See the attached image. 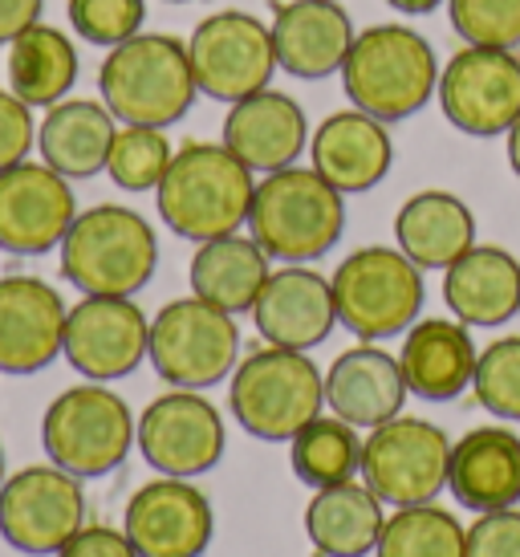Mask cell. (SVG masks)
Segmentation results:
<instances>
[{
	"label": "cell",
	"instance_id": "1",
	"mask_svg": "<svg viewBox=\"0 0 520 557\" xmlns=\"http://www.w3.org/2000/svg\"><path fill=\"white\" fill-rule=\"evenodd\" d=\"M257 196V171H248L224 143H184L171 159L154 208L175 236L191 245L240 233Z\"/></svg>",
	"mask_w": 520,
	"mask_h": 557
},
{
	"label": "cell",
	"instance_id": "2",
	"mask_svg": "<svg viewBox=\"0 0 520 557\" xmlns=\"http://www.w3.org/2000/svg\"><path fill=\"white\" fill-rule=\"evenodd\" d=\"M98 98L126 126H175L199 98L187 41L143 29L107 49L98 65Z\"/></svg>",
	"mask_w": 520,
	"mask_h": 557
},
{
	"label": "cell",
	"instance_id": "3",
	"mask_svg": "<svg viewBox=\"0 0 520 557\" xmlns=\"http://www.w3.org/2000/svg\"><path fill=\"white\" fill-rule=\"evenodd\" d=\"M248 233L276 264H313L346 233V196L313 168H281L257 180Z\"/></svg>",
	"mask_w": 520,
	"mask_h": 557
},
{
	"label": "cell",
	"instance_id": "4",
	"mask_svg": "<svg viewBox=\"0 0 520 557\" xmlns=\"http://www.w3.org/2000/svg\"><path fill=\"white\" fill-rule=\"evenodd\" d=\"M439 58L414 25H370L354 37L342 65V86L350 107L379 123H407L439 90Z\"/></svg>",
	"mask_w": 520,
	"mask_h": 557
},
{
	"label": "cell",
	"instance_id": "5",
	"mask_svg": "<svg viewBox=\"0 0 520 557\" xmlns=\"http://www.w3.org/2000/svg\"><path fill=\"white\" fill-rule=\"evenodd\" d=\"M62 277L94 297H135L159 264L151 220L126 203H94L77 212L62 248Z\"/></svg>",
	"mask_w": 520,
	"mask_h": 557
},
{
	"label": "cell",
	"instance_id": "6",
	"mask_svg": "<svg viewBox=\"0 0 520 557\" xmlns=\"http://www.w3.org/2000/svg\"><path fill=\"white\" fill-rule=\"evenodd\" d=\"M236 423L260 444H289L325 407V374L306 350L264 346L236 362L228 379Z\"/></svg>",
	"mask_w": 520,
	"mask_h": 557
},
{
	"label": "cell",
	"instance_id": "7",
	"mask_svg": "<svg viewBox=\"0 0 520 557\" xmlns=\"http://www.w3.org/2000/svg\"><path fill=\"white\" fill-rule=\"evenodd\" d=\"M334 306L337 325H346L354 338L386 342L403 338L423 313V269L403 248L367 245L354 248L334 269Z\"/></svg>",
	"mask_w": 520,
	"mask_h": 557
},
{
	"label": "cell",
	"instance_id": "8",
	"mask_svg": "<svg viewBox=\"0 0 520 557\" xmlns=\"http://www.w3.org/2000/svg\"><path fill=\"white\" fill-rule=\"evenodd\" d=\"M138 419L131 416L123 395L107 383H77L62 391L41 416V448L58 468L77 480H98L123 468L135 448Z\"/></svg>",
	"mask_w": 520,
	"mask_h": 557
},
{
	"label": "cell",
	"instance_id": "9",
	"mask_svg": "<svg viewBox=\"0 0 520 557\" xmlns=\"http://www.w3.org/2000/svg\"><path fill=\"white\" fill-rule=\"evenodd\" d=\"M147 362L168 387L179 391H208L215 383H224L240 362L236 313L220 310L196 294L168 301L151 318Z\"/></svg>",
	"mask_w": 520,
	"mask_h": 557
},
{
	"label": "cell",
	"instance_id": "10",
	"mask_svg": "<svg viewBox=\"0 0 520 557\" xmlns=\"http://www.w3.org/2000/svg\"><path fill=\"white\" fill-rule=\"evenodd\" d=\"M451 468V440L439 423L419 416H395L370 428L362 440L358 476L391 509L439 500Z\"/></svg>",
	"mask_w": 520,
	"mask_h": 557
},
{
	"label": "cell",
	"instance_id": "11",
	"mask_svg": "<svg viewBox=\"0 0 520 557\" xmlns=\"http://www.w3.org/2000/svg\"><path fill=\"white\" fill-rule=\"evenodd\" d=\"M191 70H196L199 94L212 102H240L248 94L273 86L276 49L269 21L245 13V9H220L203 16L187 37Z\"/></svg>",
	"mask_w": 520,
	"mask_h": 557
},
{
	"label": "cell",
	"instance_id": "12",
	"mask_svg": "<svg viewBox=\"0 0 520 557\" xmlns=\"http://www.w3.org/2000/svg\"><path fill=\"white\" fill-rule=\"evenodd\" d=\"M439 110L459 135L496 139L520 119V49L463 46L439 70Z\"/></svg>",
	"mask_w": 520,
	"mask_h": 557
},
{
	"label": "cell",
	"instance_id": "13",
	"mask_svg": "<svg viewBox=\"0 0 520 557\" xmlns=\"http://www.w3.org/2000/svg\"><path fill=\"white\" fill-rule=\"evenodd\" d=\"M135 448L159 476L196 480L224 460V416L215 411L212 399H203V391L171 387L138 416Z\"/></svg>",
	"mask_w": 520,
	"mask_h": 557
},
{
	"label": "cell",
	"instance_id": "14",
	"mask_svg": "<svg viewBox=\"0 0 520 557\" xmlns=\"http://www.w3.org/2000/svg\"><path fill=\"white\" fill-rule=\"evenodd\" d=\"M86 525V493L74 472L29 465L13 472L0 488V537L29 557L58 554Z\"/></svg>",
	"mask_w": 520,
	"mask_h": 557
},
{
	"label": "cell",
	"instance_id": "15",
	"mask_svg": "<svg viewBox=\"0 0 520 557\" xmlns=\"http://www.w3.org/2000/svg\"><path fill=\"white\" fill-rule=\"evenodd\" d=\"M151 318L138 310L135 297L82 294L65 318L62 358L90 383H119L147 362Z\"/></svg>",
	"mask_w": 520,
	"mask_h": 557
},
{
	"label": "cell",
	"instance_id": "16",
	"mask_svg": "<svg viewBox=\"0 0 520 557\" xmlns=\"http://www.w3.org/2000/svg\"><path fill=\"white\" fill-rule=\"evenodd\" d=\"M77 220L74 180L49 163H16L0 171V248L13 257H41L62 248Z\"/></svg>",
	"mask_w": 520,
	"mask_h": 557
},
{
	"label": "cell",
	"instance_id": "17",
	"mask_svg": "<svg viewBox=\"0 0 520 557\" xmlns=\"http://www.w3.org/2000/svg\"><path fill=\"white\" fill-rule=\"evenodd\" d=\"M123 529L138 557H203L215 537V509L191 480H147L123 512Z\"/></svg>",
	"mask_w": 520,
	"mask_h": 557
},
{
	"label": "cell",
	"instance_id": "18",
	"mask_svg": "<svg viewBox=\"0 0 520 557\" xmlns=\"http://www.w3.org/2000/svg\"><path fill=\"white\" fill-rule=\"evenodd\" d=\"M70 306L41 277H0V374H37L62 358Z\"/></svg>",
	"mask_w": 520,
	"mask_h": 557
},
{
	"label": "cell",
	"instance_id": "19",
	"mask_svg": "<svg viewBox=\"0 0 520 557\" xmlns=\"http://www.w3.org/2000/svg\"><path fill=\"white\" fill-rule=\"evenodd\" d=\"M257 334L269 346L285 350H313L322 346L337 325L334 285L313 264H281L269 273L252 306Z\"/></svg>",
	"mask_w": 520,
	"mask_h": 557
},
{
	"label": "cell",
	"instance_id": "20",
	"mask_svg": "<svg viewBox=\"0 0 520 557\" xmlns=\"http://www.w3.org/2000/svg\"><path fill=\"white\" fill-rule=\"evenodd\" d=\"M220 143L248 171L269 175V171L293 168L309 151V119L293 94L264 86V90L232 102L224 114Z\"/></svg>",
	"mask_w": 520,
	"mask_h": 557
},
{
	"label": "cell",
	"instance_id": "21",
	"mask_svg": "<svg viewBox=\"0 0 520 557\" xmlns=\"http://www.w3.org/2000/svg\"><path fill=\"white\" fill-rule=\"evenodd\" d=\"M273 49L276 70H285L289 78L322 82L342 74V65L350 58L354 29L350 13L330 0H285L273 4Z\"/></svg>",
	"mask_w": 520,
	"mask_h": 557
},
{
	"label": "cell",
	"instance_id": "22",
	"mask_svg": "<svg viewBox=\"0 0 520 557\" xmlns=\"http://www.w3.org/2000/svg\"><path fill=\"white\" fill-rule=\"evenodd\" d=\"M391 163H395V143L386 123L358 107L325 114L309 135V168L330 180L342 196L379 187L391 175Z\"/></svg>",
	"mask_w": 520,
	"mask_h": 557
},
{
	"label": "cell",
	"instance_id": "23",
	"mask_svg": "<svg viewBox=\"0 0 520 557\" xmlns=\"http://www.w3.org/2000/svg\"><path fill=\"white\" fill-rule=\"evenodd\" d=\"M480 346L472 342V325L456 318H419L403 334L398 367L407 391L423 403H451L472 391Z\"/></svg>",
	"mask_w": 520,
	"mask_h": 557
},
{
	"label": "cell",
	"instance_id": "24",
	"mask_svg": "<svg viewBox=\"0 0 520 557\" xmlns=\"http://www.w3.org/2000/svg\"><path fill=\"white\" fill-rule=\"evenodd\" d=\"M407 395L411 391H407L398 355L383 350L379 342H358L350 350H342L325 371V407L367 432L403 416Z\"/></svg>",
	"mask_w": 520,
	"mask_h": 557
},
{
	"label": "cell",
	"instance_id": "25",
	"mask_svg": "<svg viewBox=\"0 0 520 557\" xmlns=\"http://www.w3.org/2000/svg\"><path fill=\"white\" fill-rule=\"evenodd\" d=\"M447 488L472 512H500L520 505V435L505 423L472 428L451 444Z\"/></svg>",
	"mask_w": 520,
	"mask_h": 557
},
{
	"label": "cell",
	"instance_id": "26",
	"mask_svg": "<svg viewBox=\"0 0 520 557\" xmlns=\"http://www.w3.org/2000/svg\"><path fill=\"white\" fill-rule=\"evenodd\" d=\"M444 306L472 330L512 322L520 313V261L500 245H472L444 269Z\"/></svg>",
	"mask_w": 520,
	"mask_h": 557
},
{
	"label": "cell",
	"instance_id": "27",
	"mask_svg": "<svg viewBox=\"0 0 520 557\" xmlns=\"http://www.w3.org/2000/svg\"><path fill=\"white\" fill-rule=\"evenodd\" d=\"M119 119L102 98H62L37 123V151L41 163L62 171L65 180H94L107 171L110 143L119 135Z\"/></svg>",
	"mask_w": 520,
	"mask_h": 557
},
{
	"label": "cell",
	"instance_id": "28",
	"mask_svg": "<svg viewBox=\"0 0 520 557\" xmlns=\"http://www.w3.org/2000/svg\"><path fill=\"white\" fill-rule=\"evenodd\" d=\"M395 245L411 257L423 273L456 264L475 245V216L456 191L428 187L414 191L395 216Z\"/></svg>",
	"mask_w": 520,
	"mask_h": 557
},
{
	"label": "cell",
	"instance_id": "29",
	"mask_svg": "<svg viewBox=\"0 0 520 557\" xmlns=\"http://www.w3.org/2000/svg\"><path fill=\"white\" fill-rule=\"evenodd\" d=\"M269 273H273V257L252 240V233H228L196 245L187 281H191V294L220 310L252 313Z\"/></svg>",
	"mask_w": 520,
	"mask_h": 557
},
{
	"label": "cell",
	"instance_id": "30",
	"mask_svg": "<svg viewBox=\"0 0 520 557\" xmlns=\"http://www.w3.org/2000/svg\"><path fill=\"white\" fill-rule=\"evenodd\" d=\"M383 500L358 480L313 488L306 509V537L322 557H367L383 537Z\"/></svg>",
	"mask_w": 520,
	"mask_h": 557
},
{
	"label": "cell",
	"instance_id": "31",
	"mask_svg": "<svg viewBox=\"0 0 520 557\" xmlns=\"http://www.w3.org/2000/svg\"><path fill=\"white\" fill-rule=\"evenodd\" d=\"M4 49H9V62H4L9 90L21 102H29L33 110H49L74 94L82 58H77L74 37L65 29L37 21Z\"/></svg>",
	"mask_w": 520,
	"mask_h": 557
},
{
	"label": "cell",
	"instance_id": "32",
	"mask_svg": "<svg viewBox=\"0 0 520 557\" xmlns=\"http://www.w3.org/2000/svg\"><path fill=\"white\" fill-rule=\"evenodd\" d=\"M289 468L293 476L309 488L346 484L362 468V435L342 416L309 419L306 428L289 440Z\"/></svg>",
	"mask_w": 520,
	"mask_h": 557
},
{
	"label": "cell",
	"instance_id": "33",
	"mask_svg": "<svg viewBox=\"0 0 520 557\" xmlns=\"http://www.w3.org/2000/svg\"><path fill=\"white\" fill-rule=\"evenodd\" d=\"M374 557H468V529L435 500L407 505L386 517Z\"/></svg>",
	"mask_w": 520,
	"mask_h": 557
},
{
	"label": "cell",
	"instance_id": "34",
	"mask_svg": "<svg viewBox=\"0 0 520 557\" xmlns=\"http://www.w3.org/2000/svg\"><path fill=\"white\" fill-rule=\"evenodd\" d=\"M175 147H171L163 126H119L110 143L107 175L123 191H154L168 175Z\"/></svg>",
	"mask_w": 520,
	"mask_h": 557
},
{
	"label": "cell",
	"instance_id": "35",
	"mask_svg": "<svg viewBox=\"0 0 520 557\" xmlns=\"http://www.w3.org/2000/svg\"><path fill=\"white\" fill-rule=\"evenodd\" d=\"M472 395L488 416L520 423V334L496 338L480 350Z\"/></svg>",
	"mask_w": 520,
	"mask_h": 557
},
{
	"label": "cell",
	"instance_id": "36",
	"mask_svg": "<svg viewBox=\"0 0 520 557\" xmlns=\"http://www.w3.org/2000/svg\"><path fill=\"white\" fill-rule=\"evenodd\" d=\"M65 16L86 46L114 49L147 29V0H70Z\"/></svg>",
	"mask_w": 520,
	"mask_h": 557
},
{
	"label": "cell",
	"instance_id": "37",
	"mask_svg": "<svg viewBox=\"0 0 520 557\" xmlns=\"http://www.w3.org/2000/svg\"><path fill=\"white\" fill-rule=\"evenodd\" d=\"M447 21L463 46L520 49V0H447Z\"/></svg>",
	"mask_w": 520,
	"mask_h": 557
},
{
	"label": "cell",
	"instance_id": "38",
	"mask_svg": "<svg viewBox=\"0 0 520 557\" xmlns=\"http://www.w3.org/2000/svg\"><path fill=\"white\" fill-rule=\"evenodd\" d=\"M33 147H37V119H33V107L21 102V98L4 86V90H0V171L25 163Z\"/></svg>",
	"mask_w": 520,
	"mask_h": 557
},
{
	"label": "cell",
	"instance_id": "39",
	"mask_svg": "<svg viewBox=\"0 0 520 557\" xmlns=\"http://www.w3.org/2000/svg\"><path fill=\"white\" fill-rule=\"evenodd\" d=\"M468 557H520V509L480 512L468 529Z\"/></svg>",
	"mask_w": 520,
	"mask_h": 557
},
{
	"label": "cell",
	"instance_id": "40",
	"mask_svg": "<svg viewBox=\"0 0 520 557\" xmlns=\"http://www.w3.org/2000/svg\"><path fill=\"white\" fill-rule=\"evenodd\" d=\"M53 557H138V549L131 545L126 529L82 525Z\"/></svg>",
	"mask_w": 520,
	"mask_h": 557
},
{
	"label": "cell",
	"instance_id": "41",
	"mask_svg": "<svg viewBox=\"0 0 520 557\" xmlns=\"http://www.w3.org/2000/svg\"><path fill=\"white\" fill-rule=\"evenodd\" d=\"M46 13V0H0V46H13L21 33L37 25Z\"/></svg>",
	"mask_w": 520,
	"mask_h": 557
},
{
	"label": "cell",
	"instance_id": "42",
	"mask_svg": "<svg viewBox=\"0 0 520 557\" xmlns=\"http://www.w3.org/2000/svg\"><path fill=\"white\" fill-rule=\"evenodd\" d=\"M386 4L403 16H428V13H435L439 4H447V0H386Z\"/></svg>",
	"mask_w": 520,
	"mask_h": 557
},
{
	"label": "cell",
	"instance_id": "43",
	"mask_svg": "<svg viewBox=\"0 0 520 557\" xmlns=\"http://www.w3.org/2000/svg\"><path fill=\"white\" fill-rule=\"evenodd\" d=\"M505 147H508V168H512V175L520 180V119L512 123V131L505 135Z\"/></svg>",
	"mask_w": 520,
	"mask_h": 557
},
{
	"label": "cell",
	"instance_id": "44",
	"mask_svg": "<svg viewBox=\"0 0 520 557\" xmlns=\"http://www.w3.org/2000/svg\"><path fill=\"white\" fill-rule=\"evenodd\" d=\"M4 480H9V472H4V448H0V488H4Z\"/></svg>",
	"mask_w": 520,
	"mask_h": 557
},
{
	"label": "cell",
	"instance_id": "45",
	"mask_svg": "<svg viewBox=\"0 0 520 557\" xmlns=\"http://www.w3.org/2000/svg\"><path fill=\"white\" fill-rule=\"evenodd\" d=\"M168 4H191V0H168Z\"/></svg>",
	"mask_w": 520,
	"mask_h": 557
},
{
	"label": "cell",
	"instance_id": "46",
	"mask_svg": "<svg viewBox=\"0 0 520 557\" xmlns=\"http://www.w3.org/2000/svg\"><path fill=\"white\" fill-rule=\"evenodd\" d=\"M330 4H342V0H330Z\"/></svg>",
	"mask_w": 520,
	"mask_h": 557
}]
</instances>
